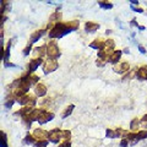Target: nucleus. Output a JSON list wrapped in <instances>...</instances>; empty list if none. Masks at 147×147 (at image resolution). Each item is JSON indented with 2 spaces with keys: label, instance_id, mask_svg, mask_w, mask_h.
Returning <instances> with one entry per match:
<instances>
[{
  "label": "nucleus",
  "instance_id": "obj_35",
  "mask_svg": "<svg viewBox=\"0 0 147 147\" xmlns=\"http://www.w3.org/2000/svg\"><path fill=\"white\" fill-rule=\"evenodd\" d=\"M58 147H71V141L70 140H66V141H63L59 144Z\"/></svg>",
  "mask_w": 147,
  "mask_h": 147
},
{
  "label": "nucleus",
  "instance_id": "obj_3",
  "mask_svg": "<svg viewBox=\"0 0 147 147\" xmlns=\"http://www.w3.org/2000/svg\"><path fill=\"white\" fill-rule=\"evenodd\" d=\"M113 70H114V72H117V74L125 75V74H127L129 71L131 70V67H130V64H129L127 61H123V63H119V64H117V65H114Z\"/></svg>",
  "mask_w": 147,
  "mask_h": 147
},
{
  "label": "nucleus",
  "instance_id": "obj_5",
  "mask_svg": "<svg viewBox=\"0 0 147 147\" xmlns=\"http://www.w3.org/2000/svg\"><path fill=\"white\" fill-rule=\"evenodd\" d=\"M60 129L57 127V129H53V130L49 131V136H48V141L52 142V144H60Z\"/></svg>",
  "mask_w": 147,
  "mask_h": 147
},
{
  "label": "nucleus",
  "instance_id": "obj_29",
  "mask_svg": "<svg viewBox=\"0 0 147 147\" xmlns=\"http://www.w3.org/2000/svg\"><path fill=\"white\" fill-rule=\"evenodd\" d=\"M104 44H105V48H112V49L115 48V43H114V40L112 38L105 39L104 40Z\"/></svg>",
  "mask_w": 147,
  "mask_h": 147
},
{
  "label": "nucleus",
  "instance_id": "obj_22",
  "mask_svg": "<svg viewBox=\"0 0 147 147\" xmlns=\"http://www.w3.org/2000/svg\"><path fill=\"white\" fill-rule=\"evenodd\" d=\"M74 108H75V105L74 104H70V105H67V107L64 109V112H63V114H61V117H63V119H65V118H67L69 115H71V113H72V110H74Z\"/></svg>",
  "mask_w": 147,
  "mask_h": 147
},
{
  "label": "nucleus",
  "instance_id": "obj_33",
  "mask_svg": "<svg viewBox=\"0 0 147 147\" xmlns=\"http://www.w3.org/2000/svg\"><path fill=\"white\" fill-rule=\"evenodd\" d=\"M31 52H33V49H32V44L28 43L25 47V49H24V55H25V57H27V55H30Z\"/></svg>",
  "mask_w": 147,
  "mask_h": 147
},
{
  "label": "nucleus",
  "instance_id": "obj_38",
  "mask_svg": "<svg viewBox=\"0 0 147 147\" xmlns=\"http://www.w3.org/2000/svg\"><path fill=\"white\" fill-rule=\"evenodd\" d=\"M130 145V142H129L126 139H121L120 140V147H127Z\"/></svg>",
  "mask_w": 147,
  "mask_h": 147
},
{
  "label": "nucleus",
  "instance_id": "obj_28",
  "mask_svg": "<svg viewBox=\"0 0 147 147\" xmlns=\"http://www.w3.org/2000/svg\"><path fill=\"white\" fill-rule=\"evenodd\" d=\"M105 137H108V139H115V130L107 129V130H105Z\"/></svg>",
  "mask_w": 147,
  "mask_h": 147
},
{
  "label": "nucleus",
  "instance_id": "obj_43",
  "mask_svg": "<svg viewBox=\"0 0 147 147\" xmlns=\"http://www.w3.org/2000/svg\"><path fill=\"white\" fill-rule=\"evenodd\" d=\"M131 4H136V5H139V1H136V0H132Z\"/></svg>",
  "mask_w": 147,
  "mask_h": 147
},
{
  "label": "nucleus",
  "instance_id": "obj_42",
  "mask_svg": "<svg viewBox=\"0 0 147 147\" xmlns=\"http://www.w3.org/2000/svg\"><path fill=\"white\" fill-rule=\"evenodd\" d=\"M132 10H134V11H136V12H140V13H142V12H144V10H142L141 7H132Z\"/></svg>",
  "mask_w": 147,
  "mask_h": 147
},
{
  "label": "nucleus",
  "instance_id": "obj_4",
  "mask_svg": "<svg viewBox=\"0 0 147 147\" xmlns=\"http://www.w3.org/2000/svg\"><path fill=\"white\" fill-rule=\"evenodd\" d=\"M43 64H44L43 58L32 59V60H30V63L27 64V71H28L30 74H33L37 69H38L40 65H43Z\"/></svg>",
  "mask_w": 147,
  "mask_h": 147
},
{
  "label": "nucleus",
  "instance_id": "obj_10",
  "mask_svg": "<svg viewBox=\"0 0 147 147\" xmlns=\"http://www.w3.org/2000/svg\"><path fill=\"white\" fill-rule=\"evenodd\" d=\"M47 86H45L44 84H42V82H39L38 85L34 86V93H36V97H44L45 94H47Z\"/></svg>",
  "mask_w": 147,
  "mask_h": 147
},
{
  "label": "nucleus",
  "instance_id": "obj_32",
  "mask_svg": "<svg viewBox=\"0 0 147 147\" xmlns=\"http://www.w3.org/2000/svg\"><path fill=\"white\" fill-rule=\"evenodd\" d=\"M1 147H9L7 146V137L4 131H1Z\"/></svg>",
  "mask_w": 147,
  "mask_h": 147
},
{
  "label": "nucleus",
  "instance_id": "obj_13",
  "mask_svg": "<svg viewBox=\"0 0 147 147\" xmlns=\"http://www.w3.org/2000/svg\"><path fill=\"white\" fill-rule=\"evenodd\" d=\"M90 47L92 48V49H96V50H104L105 49V44H104V40H102V39H94L93 42H91V44H90Z\"/></svg>",
  "mask_w": 147,
  "mask_h": 147
},
{
  "label": "nucleus",
  "instance_id": "obj_11",
  "mask_svg": "<svg viewBox=\"0 0 147 147\" xmlns=\"http://www.w3.org/2000/svg\"><path fill=\"white\" fill-rule=\"evenodd\" d=\"M33 55H34V59L45 57V55H47V45L43 44V45H40V47H36L33 49Z\"/></svg>",
  "mask_w": 147,
  "mask_h": 147
},
{
  "label": "nucleus",
  "instance_id": "obj_9",
  "mask_svg": "<svg viewBox=\"0 0 147 147\" xmlns=\"http://www.w3.org/2000/svg\"><path fill=\"white\" fill-rule=\"evenodd\" d=\"M135 79L144 81L147 80V65H142L140 67H136V77Z\"/></svg>",
  "mask_w": 147,
  "mask_h": 147
},
{
  "label": "nucleus",
  "instance_id": "obj_27",
  "mask_svg": "<svg viewBox=\"0 0 147 147\" xmlns=\"http://www.w3.org/2000/svg\"><path fill=\"white\" fill-rule=\"evenodd\" d=\"M132 77H136V70H131L129 71L127 74H125V75H124V77H123V81H126V80H131Z\"/></svg>",
  "mask_w": 147,
  "mask_h": 147
},
{
  "label": "nucleus",
  "instance_id": "obj_8",
  "mask_svg": "<svg viewBox=\"0 0 147 147\" xmlns=\"http://www.w3.org/2000/svg\"><path fill=\"white\" fill-rule=\"evenodd\" d=\"M47 28H42V30H37L36 32H33V33L31 34V37H30V43L32 44V43H36L38 39H40L42 37L47 33Z\"/></svg>",
  "mask_w": 147,
  "mask_h": 147
},
{
  "label": "nucleus",
  "instance_id": "obj_2",
  "mask_svg": "<svg viewBox=\"0 0 147 147\" xmlns=\"http://www.w3.org/2000/svg\"><path fill=\"white\" fill-rule=\"evenodd\" d=\"M58 67H59L58 60H49V59H47L43 64V72L45 74V75H48V74H50V72H54Z\"/></svg>",
  "mask_w": 147,
  "mask_h": 147
},
{
  "label": "nucleus",
  "instance_id": "obj_17",
  "mask_svg": "<svg viewBox=\"0 0 147 147\" xmlns=\"http://www.w3.org/2000/svg\"><path fill=\"white\" fill-rule=\"evenodd\" d=\"M11 43L12 40L10 39L6 44L5 49H4V63H9V58H10V49H11Z\"/></svg>",
  "mask_w": 147,
  "mask_h": 147
},
{
  "label": "nucleus",
  "instance_id": "obj_30",
  "mask_svg": "<svg viewBox=\"0 0 147 147\" xmlns=\"http://www.w3.org/2000/svg\"><path fill=\"white\" fill-rule=\"evenodd\" d=\"M48 140H38L36 142V145H34V147H47L48 146Z\"/></svg>",
  "mask_w": 147,
  "mask_h": 147
},
{
  "label": "nucleus",
  "instance_id": "obj_34",
  "mask_svg": "<svg viewBox=\"0 0 147 147\" xmlns=\"http://www.w3.org/2000/svg\"><path fill=\"white\" fill-rule=\"evenodd\" d=\"M36 104H37V97H34V96H32L31 99H30V102H28V104H27V107L34 108V107H36Z\"/></svg>",
  "mask_w": 147,
  "mask_h": 147
},
{
  "label": "nucleus",
  "instance_id": "obj_21",
  "mask_svg": "<svg viewBox=\"0 0 147 147\" xmlns=\"http://www.w3.org/2000/svg\"><path fill=\"white\" fill-rule=\"evenodd\" d=\"M24 142L26 145H36V142H37V139L33 136V135H31V134H27L25 136V139H24Z\"/></svg>",
  "mask_w": 147,
  "mask_h": 147
},
{
  "label": "nucleus",
  "instance_id": "obj_20",
  "mask_svg": "<svg viewBox=\"0 0 147 147\" xmlns=\"http://www.w3.org/2000/svg\"><path fill=\"white\" fill-rule=\"evenodd\" d=\"M127 130L125 129H121V127H117L115 129V137H120V139H125L127 136Z\"/></svg>",
  "mask_w": 147,
  "mask_h": 147
},
{
  "label": "nucleus",
  "instance_id": "obj_12",
  "mask_svg": "<svg viewBox=\"0 0 147 147\" xmlns=\"http://www.w3.org/2000/svg\"><path fill=\"white\" fill-rule=\"evenodd\" d=\"M121 55H123V50H115V52H114V53L109 57L108 63L113 64V65H117V64H119V61H120Z\"/></svg>",
  "mask_w": 147,
  "mask_h": 147
},
{
  "label": "nucleus",
  "instance_id": "obj_44",
  "mask_svg": "<svg viewBox=\"0 0 147 147\" xmlns=\"http://www.w3.org/2000/svg\"><path fill=\"white\" fill-rule=\"evenodd\" d=\"M124 53H126V54H129V53H130V50H129V49H127V48H126V49H125V50H124Z\"/></svg>",
  "mask_w": 147,
  "mask_h": 147
},
{
  "label": "nucleus",
  "instance_id": "obj_23",
  "mask_svg": "<svg viewBox=\"0 0 147 147\" xmlns=\"http://www.w3.org/2000/svg\"><path fill=\"white\" fill-rule=\"evenodd\" d=\"M21 123L24 124V126L26 127V129H31V126H32V119L30 118V115H26V117H24L21 119Z\"/></svg>",
  "mask_w": 147,
  "mask_h": 147
},
{
  "label": "nucleus",
  "instance_id": "obj_39",
  "mask_svg": "<svg viewBox=\"0 0 147 147\" xmlns=\"http://www.w3.org/2000/svg\"><path fill=\"white\" fill-rule=\"evenodd\" d=\"M130 26H131V27H139V24H137L136 18H132L131 22H130Z\"/></svg>",
  "mask_w": 147,
  "mask_h": 147
},
{
  "label": "nucleus",
  "instance_id": "obj_19",
  "mask_svg": "<svg viewBox=\"0 0 147 147\" xmlns=\"http://www.w3.org/2000/svg\"><path fill=\"white\" fill-rule=\"evenodd\" d=\"M31 97H32V96H30V94H26V96H24V97H21V98H17V99H16V102H17L18 104H21L22 107H26V105L28 104V102H30Z\"/></svg>",
  "mask_w": 147,
  "mask_h": 147
},
{
  "label": "nucleus",
  "instance_id": "obj_14",
  "mask_svg": "<svg viewBox=\"0 0 147 147\" xmlns=\"http://www.w3.org/2000/svg\"><path fill=\"white\" fill-rule=\"evenodd\" d=\"M59 22H61V12L59 11V9L57 11H54L52 15L49 17V24L52 25H55V24H59Z\"/></svg>",
  "mask_w": 147,
  "mask_h": 147
},
{
  "label": "nucleus",
  "instance_id": "obj_15",
  "mask_svg": "<svg viewBox=\"0 0 147 147\" xmlns=\"http://www.w3.org/2000/svg\"><path fill=\"white\" fill-rule=\"evenodd\" d=\"M99 28V25L96 24V22H86L85 24V31L87 32V33H93V32H96Z\"/></svg>",
  "mask_w": 147,
  "mask_h": 147
},
{
  "label": "nucleus",
  "instance_id": "obj_7",
  "mask_svg": "<svg viewBox=\"0 0 147 147\" xmlns=\"http://www.w3.org/2000/svg\"><path fill=\"white\" fill-rule=\"evenodd\" d=\"M54 117H55L54 113L48 112V110H44V112L42 113V115H40L39 119H38V123L40 124V125H43V124L48 123V121H52L54 119Z\"/></svg>",
  "mask_w": 147,
  "mask_h": 147
},
{
  "label": "nucleus",
  "instance_id": "obj_1",
  "mask_svg": "<svg viewBox=\"0 0 147 147\" xmlns=\"http://www.w3.org/2000/svg\"><path fill=\"white\" fill-rule=\"evenodd\" d=\"M60 49L57 44V39H50L49 43L47 44V57L49 60H58L60 57Z\"/></svg>",
  "mask_w": 147,
  "mask_h": 147
},
{
  "label": "nucleus",
  "instance_id": "obj_24",
  "mask_svg": "<svg viewBox=\"0 0 147 147\" xmlns=\"http://www.w3.org/2000/svg\"><path fill=\"white\" fill-rule=\"evenodd\" d=\"M60 137L64 141L70 140L71 139V131L70 130H60Z\"/></svg>",
  "mask_w": 147,
  "mask_h": 147
},
{
  "label": "nucleus",
  "instance_id": "obj_6",
  "mask_svg": "<svg viewBox=\"0 0 147 147\" xmlns=\"http://www.w3.org/2000/svg\"><path fill=\"white\" fill-rule=\"evenodd\" d=\"M33 135L36 139H37V141L38 140H48V136H49V131H47V130H44V129H42V127H39V129H36V130L33 131Z\"/></svg>",
  "mask_w": 147,
  "mask_h": 147
},
{
  "label": "nucleus",
  "instance_id": "obj_37",
  "mask_svg": "<svg viewBox=\"0 0 147 147\" xmlns=\"http://www.w3.org/2000/svg\"><path fill=\"white\" fill-rule=\"evenodd\" d=\"M105 64H107L105 60H100V59H97V60H96V65H97L98 67H103Z\"/></svg>",
  "mask_w": 147,
  "mask_h": 147
},
{
  "label": "nucleus",
  "instance_id": "obj_40",
  "mask_svg": "<svg viewBox=\"0 0 147 147\" xmlns=\"http://www.w3.org/2000/svg\"><path fill=\"white\" fill-rule=\"evenodd\" d=\"M4 66L5 67H16V65L12 63H4Z\"/></svg>",
  "mask_w": 147,
  "mask_h": 147
},
{
  "label": "nucleus",
  "instance_id": "obj_26",
  "mask_svg": "<svg viewBox=\"0 0 147 147\" xmlns=\"http://www.w3.org/2000/svg\"><path fill=\"white\" fill-rule=\"evenodd\" d=\"M98 5L103 9V10H110L113 9V4L108 3V1H98Z\"/></svg>",
  "mask_w": 147,
  "mask_h": 147
},
{
  "label": "nucleus",
  "instance_id": "obj_25",
  "mask_svg": "<svg viewBox=\"0 0 147 147\" xmlns=\"http://www.w3.org/2000/svg\"><path fill=\"white\" fill-rule=\"evenodd\" d=\"M136 135H137V141L145 140V139H147V130L146 129H144V130H139L136 132Z\"/></svg>",
  "mask_w": 147,
  "mask_h": 147
},
{
  "label": "nucleus",
  "instance_id": "obj_16",
  "mask_svg": "<svg viewBox=\"0 0 147 147\" xmlns=\"http://www.w3.org/2000/svg\"><path fill=\"white\" fill-rule=\"evenodd\" d=\"M139 127H141V120L137 118H134L130 121V131L131 132H137L139 131Z\"/></svg>",
  "mask_w": 147,
  "mask_h": 147
},
{
  "label": "nucleus",
  "instance_id": "obj_31",
  "mask_svg": "<svg viewBox=\"0 0 147 147\" xmlns=\"http://www.w3.org/2000/svg\"><path fill=\"white\" fill-rule=\"evenodd\" d=\"M31 84H32V86H33V87L39 84V77L37 75H34V74H32V76H31Z\"/></svg>",
  "mask_w": 147,
  "mask_h": 147
},
{
  "label": "nucleus",
  "instance_id": "obj_36",
  "mask_svg": "<svg viewBox=\"0 0 147 147\" xmlns=\"http://www.w3.org/2000/svg\"><path fill=\"white\" fill-rule=\"evenodd\" d=\"M141 127H147V114L141 118Z\"/></svg>",
  "mask_w": 147,
  "mask_h": 147
},
{
  "label": "nucleus",
  "instance_id": "obj_41",
  "mask_svg": "<svg viewBox=\"0 0 147 147\" xmlns=\"http://www.w3.org/2000/svg\"><path fill=\"white\" fill-rule=\"evenodd\" d=\"M137 47H139V50H140V52H141L142 54H145V53H146V49H145V47H144V45L139 44V45H137Z\"/></svg>",
  "mask_w": 147,
  "mask_h": 147
},
{
  "label": "nucleus",
  "instance_id": "obj_45",
  "mask_svg": "<svg viewBox=\"0 0 147 147\" xmlns=\"http://www.w3.org/2000/svg\"><path fill=\"white\" fill-rule=\"evenodd\" d=\"M139 28H140V31H144L145 27H144V26H139Z\"/></svg>",
  "mask_w": 147,
  "mask_h": 147
},
{
  "label": "nucleus",
  "instance_id": "obj_18",
  "mask_svg": "<svg viewBox=\"0 0 147 147\" xmlns=\"http://www.w3.org/2000/svg\"><path fill=\"white\" fill-rule=\"evenodd\" d=\"M16 102V98H15V96H13L12 93H10V96H7L6 99H5V103H4V105H5V108H11L13 103Z\"/></svg>",
  "mask_w": 147,
  "mask_h": 147
}]
</instances>
